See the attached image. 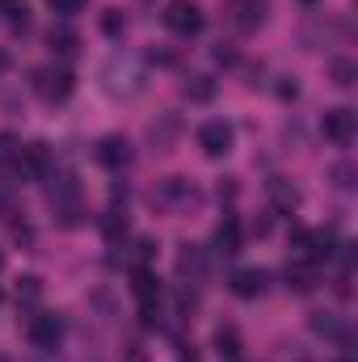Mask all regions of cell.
Wrapping results in <instances>:
<instances>
[{"mask_svg":"<svg viewBox=\"0 0 358 362\" xmlns=\"http://www.w3.org/2000/svg\"><path fill=\"white\" fill-rule=\"evenodd\" d=\"M101 76H105V89L114 93V97H131V93H139V85H144V72H139V64L131 55H114Z\"/></svg>","mask_w":358,"mask_h":362,"instance_id":"cell-1","label":"cell"},{"mask_svg":"<svg viewBox=\"0 0 358 362\" xmlns=\"http://www.w3.org/2000/svg\"><path fill=\"white\" fill-rule=\"evenodd\" d=\"M165 25L178 38H194V34H202V8L194 0H169L165 4Z\"/></svg>","mask_w":358,"mask_h":362,"instance_id":"cell-2","label":"cell"},{"mask_svg":"<svg viewBox=\"0 0 358 362\" xmlns=\"http://www.w3.org/2000/svg\"><path fill=\"white\" fill-rule=\"evenodd\" d=\"M321 131H325V139H329V144L350 148V144H354V135H358V114H354V110H346V105H337V110H329V114H325Z\"/></svg>","mask_w":358,"mask_h":362,"instance_id":"cell-3","label":"cell"},{"mask_svg":"<svg viewBox=\"0 0 358 362\" xmlns=\"http://www.w3.org/2000/svg\"><path fill=\"white\" fill-rule=\"evenodd\" d=\"M152 202H156V206H165V211H185V206H194V202H198V189H194L185 177H169V181H161V185H156Z\"/></svg>","mask_w":358,"mask_h":362,"instance_id":"cell-4","label":"cell"},{"mask_svg":"<svg viewBox=\"0 0 358 362\" xmlns=\"http://www.w3.org/2000/svg\"><path fill=\"white\" fill-rule=\"evenodd\" d=\"M59 337H64V316H55V312L30 316V346L34 350H55Z\"/></svg>","mask_w":358,"mask_h":362,"instance_id":"cell-5","label":"cell"},{"mask_svg":"<svg viewBox=\"0 0 358 362\" xmlns=\"http://www.w3.org/2000/svg\"><path fill=\"white\" fill-rule=\"evenodd\" d=\"M232 127L224 122V118H211V122H202L198 127V148L207 152V156H228L232 152Z\"/></svg>","mask_w":358,"mask_h":362,"instance_id":"cell-6","label":"cell"},{"mask_svg":"<svg viewBox=\"0 0 358 362\" xmlns=\"http://www.w3.org/2000/svg\"><path fill=\"white\" fill-rule=\"evenodd\" d=\"M97 165H105L110 173H122V169L131 165V144H127L122 135H105V139L97 144Z\"/></svg>","mask_w":358,"mask_h":362,"instance_id":"cell-7","label":"cell"},{"mask_svg":"<svg viewBox=\"0 0 358 362\" xmlns=\"http://www.w3.org/2000/svg\"><path fill=\"white\" fill-rule=\"evenodd\" d=\"M38 93H42L47 101H64V97L72 93V72H68V68H42V72H38Z\"/></svg>","mask_w":358,"mask_h":362,"instance_id":"cell-8","label":"cell"},{"mask_svg":"<svg viewBox=\"0 0 358 362\" xmlns=\"http://www.w3.org/2000/svg\"><path fill=\"white\" fill-rule=\"evenodd\" d=\"M266 286H270V274L258 270V266L232 274V295H241V299H258V295H266Z\"/></svg>","mask_w":358,"mask_h":362,"instance_id":"cell-9","label":"cell"},{"mask_svg":"<svg viewBox=\"0 0 358 362\" xmlns=\"http://www.w3.org/2000/svg\"><path fill=\"white\" fill-rule=\"evenodd\" d=\"M215 253H224V257L241 253V223H236V215H224V223L215 228Z\"/></svg>","mask_w":358,"mask_h":362,"instance_id":"cell-10","label":"cell"},{"mask_svg":"<svg viewBox=\"0 0 358 362\" xmlns=\"http://www.w3.org/2000/svg\"><path fill=\"white\" fill-rule=\"evenodd\" d=\"M287 286L291 291H299V295H308V291H316V262H291L287 266Z\"/></svg>","mask_w":358,"mask_h":362,"instance_id":"cell-11","label":"cell"},{"mask_svg":"<svg viewBox=\"0 0 358 362\" xmlns=\"http://www.w3.org/2000/svg\"><path fill=\"white\" fill-rule=\"evenodd\" d=\"M178 274H181V278H190V282H198V278L207 274V257H202V249H194V245H181V253H178Z\"/></svg>","mask_w":358,"mask_h":362,"instance_id":"cell-12","label":"cell"},{"mask_svg":"<svg viewBox=\"0 0 358 362\" xmlns=\"http://www.w3.org/2000/svg\"><path fill=\"white\" fill-rule=\"evenodd\" d=\"M262 21H266V4H262V0H241V4H236V25H241V30L253 34Z\"/></svg>","mask_w":358,"mask_h":362,"instance_id":"cell-13","label":"cell"},{"mask_svg":"<svg viewBox=\"0 0 358 362\" xmlns=\"http://www.w3.org/2000/svg\"><path fill=\"white\" fill-rule=\"evenodd\" d=\"M215 350H219V358L236 362L241 358V333H236V329H219V333H215Z\"/></svg>","mask_w":358,"mask_h":362,"instance_id":"cell-14","label":"cell"},{"mask_svg":"<svg viewBox=\"0 0 358 362\" xmlns=\"http://www.w3.org/2000/svg\"><path fill=\"white\" fill-rule=\"evenodd\" d=\"M312 333H321V337H342V341H346V329H342V320H337L333 312H316V316H312Z\"/></svg>","mask_w":358,"mask_h":362,"instance_id":"cell-15","label":"cell"},{"mask_svg":"<svg viewBox=\"0 0 358 362\" xmlns=\"http://www.w3.org/2000/svg\"><path fill=\"white\" fill-rule=\"evenodd\" d=\"M270 198H274V206H278V211H291V206L299 202L295 185H287L282 177H274V181H270Z\"/></svg>","mask_w":358,"mask_h":362,"instance_id":"cell-16","label":"cell"},{"mask_svg":"<svg viewBox=\"0 0 358 362\" xmlns=\"http://www.w3.org/2000/svg\"><path fill=\"white\" fill-rule=\"evenodd\" d=\"M152 257H156V245L152 240H135L131 245V270H148Z\"/></svg>","mask_w":358,"mask_h":362,"instance_id":"cell-17","label":"cell"},{"mask_svg":"<svg viewBox=\"0 0 358 362\" xmlns=\"http://www.w3.org/2000/svg\"><path fill=\"white\" fill-rule=\"evenodd\" d=\"M17 299H21V303H38V299H42V278L25 274V278L17 282Z\"/></svg>","mask_w":358,"mask_h":362,"instance_id":"cell-18","label":"cell"},{"mask_svg":"<svg viewBox=\"0 0 358 362\" xmlns=\"http://www.w3.org/2000/svg\"><path fill=\"white\" fill-rule=\"evenodd\" d=\"M76 34L72 30H51V51H59V55H76Z\"/></svg>","mask_w":358,"mask_h":362,"instance_id":"cell-19","label":"cell"},{"mask_svg":"<svg viewBox=\"0 0 358 362\" xmlns=\"http://www.w3.org/2000/svg\"><path fill=\"white\" fill-rule=\"evenodd\" d=\"M17 156H21V144L13 135H0V169H13Z\"/></svg>","mask_w":358,"mask_h":362,"instance_id":"cell-20","label":"cell"},{"mask_svg":"<svg viewBox=\"0 0 358 362\" xmlns=\"http://www.w3.org/2000/svg\"><path fill=\"white\" fill-rule=\"evenodd\" d=\"M101 30H105V34H110V38H118V34H122V30H127V17H122V13H118V8H110V13H105V17H101Z\"/></svg>","mask_w":358,"mask_h":362,"instance_id":"cell-21","label":"cell"},{"mask_svg":"<svg viewBox=\"0 0 358 362\" xmlns=\"http://www.w3.org/2000/svg\"><path fill=\"white\" fill-rule=\"evenodd\" d=\"M47 4H51V8H55L59 17H76V13H81V8H85L89 0H47Z\"/></svg>","mask_w":358,"mask_h":362,"instance_id":"cell-22","label":"cell"},{"mask_svg":"<svg viewBox=\"0 0 358 362\" xmlns=\"http://www.w3.org/2000/svg\"><path fill=\"white\" fill-rule=\"evenodd\" d=\"M185 93H190V97H194V101H207V97H211V93H215V85H211V81H207V76H194V85H185Z\"/></svg>","mask_w":358,"mask_h":362,"instance_id":"cell-23","label":"cell"},{"mask_svg":"<svg viewBox=\"0 0 358 362\" xmlns=\"http://www.w3.org/2000/svg\"><path fill=\"white\" fill-rule=\"evenodd\" d=\"M333 76H337V85H354V64L350 59H337L333 64Z\"/></svg>","mask_w":358,"mask_h":362,"instance_id":"cell-24","label":"cell"}]
</instances>
